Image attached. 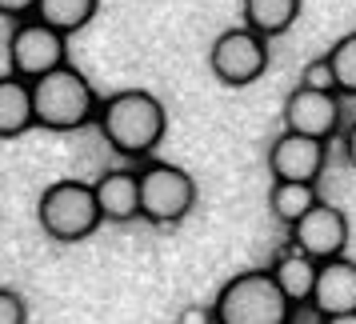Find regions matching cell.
<instances>
[{
	"mask_svg": "<svg viewBox=\"0 0 356 324\" xmlns=\"http://www.w3.org/2000/svg\"><path fill=\"white\" fill-rule=\"evenodd\" d=\"M316 204H321V188H316V184L273 180V188H268V212H273V220H280L284 228H292L296 220H305Z\"/></svg>",
	"mask_w": 356,
	"mask_h": 324,
	"instance_id": "obj_16",
	"label": "cell"
},
{
	"mask_svg": "<svg viewBox=\"0 0 356 324\" xmlns=\"http://www.w3.org/2000/svg\"><path fill=\"white\" fill-rule=\"evenodd\" d=\"M328 168V140H312L300 132L280 129L268 145V172L273 180H296V184H316Z\"/></svg>",
	"mask_w": 356,
	"mask_h": 324,
	"instance_id": "obj_10",
	"label": "cell"
},
{
	"mask_svg": "<svg viewBox=\"0 0 356 324\" xmlns=\"http://www.w3.org/2000/svg\"><path fill=\"white\" fill-rule=\"evenodd\" d=\"M0 324H29V305L17 289H0Z\"/></svg>",
	"mask_w": 356,
	"mask_h": 324,
	"instance_id": "obj_20",
	"label": "cell"
},
{
	"mask_svg": "<svg viewBox=\"0 0 356 324\" xmlns=\"http://www.w3.org/2000/svg\"><path fill=\"white\" fill-rule=\"evenodd\" d=\"M29 129H36L33 81H20L13 72H4L0 76V140H17Z\"/></svg>",
	"mask_w": 356,
	"mask_h": 324,
	"instance_id": "obj_14",
	"label": "cell"
},
{
	"mask_svg": "<svg viewBox=\"0 0 356 324\" xmlns=\"http://www.w3.org/2000/svg\"><path fill=\"white\" fill-rule=\"evenodd\" d=\"M100 216L108 225L140 220V168H108L92 180Z\"/></svg>",
	"mask_w": 356,
	"mask_h": 324,
	"instance_id": "obj_12",
	"label": "cell"
},
{
	"mask_svg": "<svg viewBox=\"0 0 356 324\" xmlns=\"http://www.w3.org/2000/svg\"><path fill=\"white\" fill-rule=\"evenodd\" d=\"M300 88H312V92H337V72H332V65H328V56H316V60H308V65L300 68Z\"/></svg>",
	"mask_w": 356,
	"mask_h": 324,
	"instance_id": "obj_19",
	"label": "cell"
},
{
	"mask_svg": "<svg viewBox=\"0 0 356 324\" xmlns=\"http://www.w3.org/2000/svg\"><path fill=\"white\" fill-rule=\"evenodd\" d=\"M177 324H216L212 321V305H188L177 316Z\"/></svg>",
	"mask_w": 356,
	"mask_h": 324,
	"instance_id": "obj_22",
	"label": "cell"
},
{
	"mask_svg": "<svg viewBox=\"0 0 356 324\" xmlns=\"http://www.w3.org/2000/svg\"><path fill=\"white\" fill-rule=\"evenodd\" d=\"M196 209V180L180 164L145 161L140 164V220L156 228L180 225Z\"/></svg>",
	"mask_w": 356,
	"mask_h": 324,
	"instance_id": "obj_5",
	"label": "cell"
},
{
	"mask_svg": "<svg viewBox=\"0 0 356 324\" xmlns=\"http://www.w3.org/2000/svg\"><path fill=\"white\" fill-rule=\"evenodd\" d=\"M340 152H344L348 168H356V120H353L344 132H340Z\"/></svg>",
	"mask_w": 356,
	"mask_h": 324,
	"instance_id": "obj_23",
	"label": "cell"
},
{
	"mask_svg": "<svg viewBox=\"0 0 356 324\" xmlns=\"http://www.w3.org/2000/svg\"><path fill=\"white\" fill-rule=\"evenodd\" d=\"M292 312L296 305L280 292L268 268H244L212 296L216 324H292Z\"/></svg>",
	"mask_w": 356,
	"mask_h": 324,
	"instance_id": "obj_3",
	"label": "cell"
},
{
	"mask_svg": "<svg viewBox=\"0 0 356 324\" xmlns=\"http://www.w3.org/2000/svg\"><path fill=\"white\" fill-rule=\"evenodd\" d=\"M40 0H0V17H13V20H29L36 13Z\"/></svg>",
	"mask_w": 356,
	"mask_h": 324,
	"instance_id": "obj_21",
	"label": "cell"
},
{
	"mask_svg": "<svg viewBox=\"0 0 356 324\" xmlns=\"http://www.w3.org/2000/svg\"><path fill=\"white\" fill-rule=\"evenodd\" d=\"M308 308H312L321 321L356 312V260L353 257L324 260L321 276H316V292H312V305Z\"/></svg>",
	"mask_w": 356,
	"mask_h": 324,
	"instance_id": "obj_11",
	"label": "cell"
},
{
	"mask_svg": "<svg viewBox=\"0 0 356 324\" xmlns=\"http://www.w3.org/2000/svg\"><path fill=\"white\" fill-rule=\"evenodd\" d=\"M268 44L273 40H264L260 33H252L248 24L225 29L209 49L212 76L225 84V88H248V84H257L268 72V60H273Z\"/></svg>",
	"mask_w": 356,
	"mask_h": 324,
	"instance_id": "obj_6",
	"label": "cell"
},
{
	"mask_svg": "<svg viewBox=\"0 0 356 324\" xmlns=\"http://www.w3.org/2000/svg\"><path fill=\"white\" fill-rule=\"evenodd\" d=\"M100 100L92 81L81 68H56L49 76L33 81V108H36V129L49 132H81L88 124H97Z\"/></svg>",
	"mask_w": 356,
	"mask_h": 324,
	"instance_id": "obj_2",
	"label": "cell"
},
{
	"mask_svg": "<svg viewBox=\"0 0 356 324\" xmlns=\"http://www.w3.org/2000/svg\"><path fill=\"white\" fill-rule=\"evenodd\" d=\"M324 56L337 72V92L340 97H356V33H344Z\"/></svg>",
	"mask_w": 356,
	"mask_h": 324,
	"instance_id": "obj_18",
	"label": "cell"
},
{
	"mask_svg": "<svg viewBox=\"0 0 356 324\" xmlns=\"http://www.w3.org/2000/svg\"><path fill=\"white\" fill-rule=\"evenodd\" d=\"M241 17L252 33H260L264 40H276V36H284L296 24L300 0H244Z\"/></svg>",
	"mask_w": 356,
	"mask_h": 324,
	"instance_id": "obj_15",
	"label": "cell"
},
{
	"mask_svg": "<svg viewBox=\"0 0 356 324\" xmlns=\"http://www.w3.org/2000/svg\"><path fill=\"white\" fill-rule=\"evenodd\" d=\"M268 273H273V280L280 284V292H284L296 308L312 305L316 276H321V260H312L308 252H300V248H292V244H289V248H280V252L273 257Z\"/></svg>",
	"mask_w": 356,
	"mask_h": 324,
	"instance_id": "obj_13",
	"label": "cell"
},
{
	"mask_svg": "<svg viewBox=\"0 0 356 324\" xmlns=\"http://www.w3.org/2000/svg\"><path fill=\"white\" fill-rule=\"evenodd\" d=\"M97 129L113 152L129 161H148L168 132V108L161 97H152L145 88H120L100 100Z\"/></svg>",
	"mask_w": 356,
	"mask_h": 324,
	"instance_id": "obj_1",
	"label": "cell"
},
{
	"mask_svg": "<svg viewBox=\"0 0 356 324\" xmlns=\"http://www.w3.org/2000/svg\"><path fill=\"white\" fill-rule=\"evenodd\" d=\"M100 0H40L36 4V20H44L49 29H56V33H81V29H88L92 24V17H97Z\"/></svg>",
	"mask_w": 356,
	"mask_h": 324,
	"instance_id": "obj_17",
	"label": "cell"
},
{
	"mask_svg": "<svg viewBox=\"0 0 356 324\" xmlns=\"http://www.w3.org/2000/svg\"><path fill=\"white\" fill-rule=\"evenodd\" d=\"M280 120L289 132L312 136V140H332L344 132V97L337 92H312V88H292L284 97Z\"/></svg>",
	"mask_w": 356,
	"mask_h": 324,
	"instance_id": "obj_8",
	"label": "cell"
},
{
	"mask_svg": "<svg viewBox=\"0 0 356 324\" xmlns=\"http://www.w3.org/2000/svg\"><path fill=\"white\" fill-rule=\"evenodd\" d=\"M321 324H356V312H344V316H328V321Z\"/></svg>",
	"mask_w": 356,
	"mask_h": 324,
	"instance_id": "obj_24",
	"label": "cell"
},
{
	"mask_svg": "<svg viewBox=\"0 0 356 324\" xmlns=\"http://www.w3.org/2000/svg\"><path fill=\"white\" fill-rule=\"evenodd\" d=\"M348 236H353V228H348L344 209L328 204V200H321L305 220H296V225L289 228V244L292 248L308 252V257L321 260V264L324 260L344 257V252H348Z\"/></svg>",
	"mask_w": 356,
	"mask_h": 324,
	"instance_id": "obj_9",
	"label": "cell"
},
{
	"mask_svg": "<svg viewBox=\"0 0 356 324\" xmlns=\"http://www.w3.org/2000/svg\"><path fill=\"white\" fill-rule=\"evenodd\" d=\"M68 65V36L49 29L44 20H17L8 33V72L20 81H40Z\"/></svg>",
	"mask_w": 356,
	"mask_h": 324,
	"instance_id": "obj_7",
	"label": "cell"
},
{
	"mask_svg": "<svg viewBox=\"0 0 356 324\" xmlns=\"http://www.w3.org/2000/svg\"><path fill=\"white\" fill-rule=\"evenodd\" d=\"M36 220L44 228V236H52L60 244L88 241L104 225L100 204H97V188L88 180H56L36 200Z\"/></svg>",
	"mask_w": 356,
	"mask_h": 324,
	"instance_id": "obj_4",
	"label": "cell"
}]
</instances>
